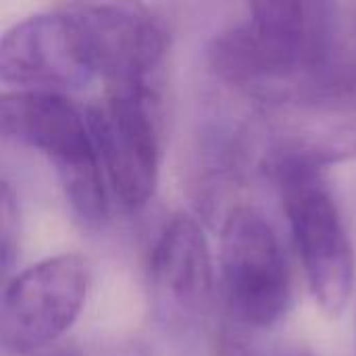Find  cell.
<instances>
[{
  "mask_svg": "<svg viewBox=\"0 0 356 356\" xmlns=\"http://www.w3.org/2000/svg\"><path fill=\"white\" fill-rule=\"evenodd\" d=\"M344 44V2L269 0L215 33L207 54L223 83L265 108L325 75Z\"/></svg>",
  "mask_w": 356,
  "mask_h": 356,
  "instance_id": "obj_1",
  "label": "cell"
},
{
  "mask_svg": "<svg viewBox=\"0 0 356 356\" xmlns=\"http://www.w3.org/2000/svg\"><path fill=\"white\" fill-rule=\"evenodd\" d=\"M6 140L44 154L63 186L73 217L100 227L108 217V184L86 108L63 94L6 92L0 100Z\"/></svg>",
  "mask_w": 356,
  "mask_h": 356,
  "instance_id": "obj_2",
  "label": "cell"
},
{
  "mask_svg": "<svg viewBox=\"0 0 356 356\" xmlns=\"http://www.w3.org/2000/svg\"><path fill=\"white\" fill-rule=\"evenodd\" d=\"M263 167L280 192L315 300L330 317H340L353 292L355 257L323 169L282 154H267Z\"/></svg>",
  "mask_w": 356,
  "mask_h": 356,
  "instance_id": "obj_3",
  "label": "cell"
},
{
  "mask_svg": "<svg viewBox=\"0 0 356 356\" xmlns=\"http://www.w3.org/2000/svg\"><path fill=\"white\" fill-rule=\"evenodd\" d=\"M271 136L267 154L325 169L356 156V17L346 21L344 56L317 81L261 108Z\"/></svg>",
  "mask_w": 356,
  "mask_h": 356,
  "instance_id": "obj_4",
  "label": "cell"
},
{
  "mask_svg": "<svg viewBox=\"0 0 356 356\" xmlns=\"http://www.w3.org/2000/svg\"><path fill=\"white\" fill-rule=\"evenodd\" d=\"M219 282L234 325L269 330L292 300L290 267L271 221L252 207L232 209L221 227Z\"/></svg>",
  "mask_w": 356,
  "mask_h": 356,
  "instance_id": "obj_5",
  "label": "cell"
},
{
  "mask_svg": "<svg viewBox=\"0 0 356 356\" xmlns=\"http://www.w3.org/2000/svg\"><path fill=\"white\" fill-rule=\"evenodd\" d=\"M86 113L111 196L127 211L146 207L156 190L161 167L159 88H106Z\"/></svg>",
  "mask_w": 356,
  "mask_h": 356,
  "instance_id": "obj_6",
  "label": "cell"
},
{
  "mask_svg": "<svg viewBox=\"0 0 356 356\" xmlns=\"http://www.w3.org/2000/svg\"><path fill=\"white\" fill-rule=\"evenodd\" d=\"M90 280V263L79 254H56L17 273L0 302L2 348L31 355L60 338L77 321Z\"/></svg>",
  "mask_w": 356,
  "mask_h": 356,
  "instance_id": "obj_7",
  "label": "cell"
},
{
  "mask_svg": "<svg viewBox=\"0 0 356 356\" xmlns=\"http://www.w3.org/2000/svg\"><path fill=\"white\" fill-rule=\"evenodd\" d=\"M94 77L71 4L35 13L15 23L0 40V79L13 92L67 96Z\"/></svg>",
  "mask_w": 356,
  "mask_h": 356,
  "instance_id": "obj_8",
  "label": "cell"
},
{
  "mask_svg": "<svg viewBox=\"0 0 356 356\" xmlns=\"http://www.w3.org/2000/svg\"><path fill=\"white\" fill-rule=\"evenodd\" d=\"M148 290L156 321L171 332L194 330L213 305L215 273L198 221L175 215L159 232L148 257Z\"/></svg>",
  "mask_w": 356,
  "mask_h": 356,
  "instance_id": "obj_9",
  "label": "cell"
},
{
  "mask_svg": "<svg viewBox=\"0 0 356 356\" xmlns=\"http://www.w3.org/2000/svg\"><path fill=\"white\" fill-rule=\"evenodd\" d=\"M94 75L106 88L156 86L169 35L146 8L131 4H71Z\"/></svg>",
  "mask_w": 356,
  "mask_h": 356,
  "instance_id": "obj_10",
  "label": "cell"
},
{
  "mask_svg": "<svg viewBox=\"0 0 356 356\" xmlns=\"http://www.w3.org/2000/svg\"><path fill=\"white\" fill-rule=\"evenodd\" d=\"M19 213L15 204V196L10 192V186L4 181L0 192V257H2V269L8 271L10 263L17 254V232H19Z\"/></svg>",
  "mask_w": 356,
  "mask_h": 356,
  "instance_id": "obj_11",
  "label": "cell"
},
{
  "mask_svg": "<svg viewBox=\"0 0 356 356\" xmlns=\"http://www.w3.org/2000/svg\"><path fill=\"white\" fill-rule=\"evenodd\" d=\"M217 356H257L238 325H229L219 334Z\"/></svg>",
  "mask_w": 356,
  "mask_h": 356,
  "instance_id": "obj_12",
  "label": "cell"
},
{
  "mask_svg": "<svg viewBox=\"0 0 356 356\" xmlns=\"http://www.w3.org/2000/svg\"><path fill=\"white\" fill-rule=\"evenodd\" d=\"M284 356H311L309 353H305V350H290V353H286Z\"/></svg>",
  "mask_w": 356,
  "mask_h": 356,
  "instance_id": "obj_13",
  "label": "cell"
},
{
  "mask_svg": "<svg viewBox=\"0 0 356 356\" xmlns=\"http://www.w3.org/2000/svg\"><path fill=\"white\" fill-rule=\"evenodd\" d=\"M54 356H67V355H54Z\"/></svg>",
  "mask_w": 356,
  "mask_h": 356,
  "instance_id": "obj_14",
  "label": "cell"
}]
</instances>
